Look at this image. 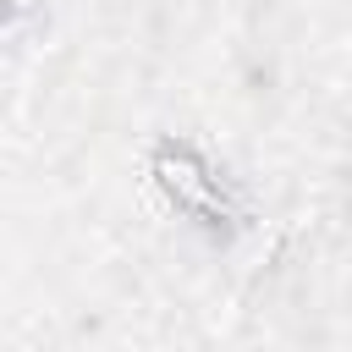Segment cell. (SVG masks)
<instances>
[{
    "label": "cell",
    "mask_w": 352,
    "mask_h": 352,
    "mask_svg": "<svg viewBox=\"0 0 352 352\" xmlns=\"http://www.w3.org/2000/svg\"><path fill=\"white\" fill-rule=\"evenodd\" d=\"M148 176H154V187H160L187 220H204V226L231 220V192H226L220 170H214L192 143H165V148L154 154Z\"/></svg>",
    "instance_id": "6da1fadb"
}]
</instances>
